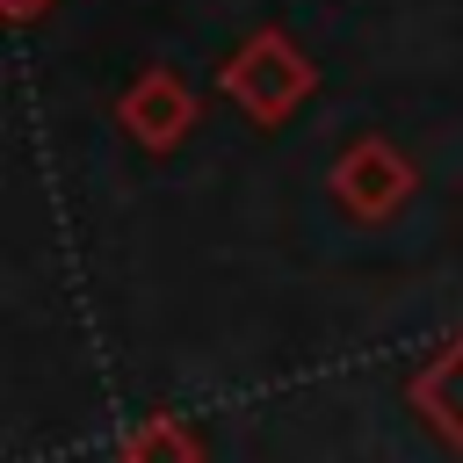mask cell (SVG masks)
Wrapping results in <instances>:
<instances>
[{
    "label": "cell",
    "instance_id": "cell-1",
    "mask_svg": "<svg viewBox=\"0 0 463 463\" xmlns=\"http://www.w3.org/2000/svg\"><path fill=\"white\" fill-rule=\"evenodd\" d=\"M217 87H224V101H232L253 130H275V123H289V116L318 94V65H311V51H304L289 29L260 22V29L217 65Z\"/></svg>",
    "mask_w": 463,
    "mask_h": 463
},
{
    "label": "cell",
    "instance_id": "cell-2",
    "mask_svg": "<svg viewBox=\"0 0 463 463\" xmlns=\"http://www.w3.org/2000/svg\"><path fill=\"white\" fill-rule=\"evenodd\" d=\"M326 188H333V203H340L354 224H383V217H398V210L412 203L420 166H412L391 137H376V130H369V137L340 145V159H333Z\"/></svg>",
    "mask_w": 463,
    "mask_h": 463
},
{
    "label": "cell",
    "instance_id": "cell-3",
    "mask_svg": "<svg viewBox=\"0 0 463 463\" xmlns=\"http://www.w3.org/2000/svg\"><path fill=\"white\" fill-rule=\"evenodd\" d=\"M195 87L181 80V72H166V65H145L123 94H116V123L145 145V152H174V145H188V130H195Z\"/></svg>",
    "mask_w": 463,
    "mask_h": 463
},
{
    "label": "cell",
    "instance_id": "cell-4",
    "mask_svg": "<svg viewBox=\"0 0 463 463\" xmlns=\"http://www.w3.org/2000/svg\"><path fill=\"white\" fill-rule=\"evenodd\" d=\"M405 405L463 456V333H449L420 369H412V383H405Z\"/></svg>",
    "mask_w": 463,
    "mask_h": 463
},
{
    "label": "cell",
    "instance_id": "cell-5",
    "mask_svg": "<svg viewBox=\"0 0 463 463\" xmlns=\"http://www.w3.org/2000/svg\"><path fill=\"white\" fill-rule=\"evenodd\" d=\"M116 463H203V434L181 412H152L116 441Z\"/></svg>",
    "mask_w": 463,
    "mask_h": 463
},
{
    "label": "cell",
    "instance_id": "cell-6",
    "mask_svg": "<svg viewBox=\"0 0 463 463\" xmlns=\"http://www.w3.org/2000/svg\"><path fill=\"white\" fill-rule=\"evenodd\" d=\"M51 7H58V0H0V14H7L14 29H29V22H43Z\"/></svg>",
    "mask_w": 463,
    "mask_h": 463
}]
</instances>
